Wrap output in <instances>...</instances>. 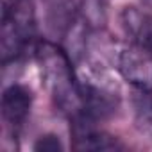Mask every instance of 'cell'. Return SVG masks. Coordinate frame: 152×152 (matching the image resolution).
Masks as SVG:
<instances>
[{"label":"cell","mask_w":152,"mask_h":152,"mask_svg":"<svg viewBox=\"0 0 152 152\" xmlns=\"http://www.w3.org/2000/svg\"><path fill=\"white\" fill-rule=\"evenodd\" d=\"M34 57L39 64L43 84L54 106L68 118L77 116L83 111L81 79L66 48L48 39H38Z\"/></svg>","instance_id":"obj_1"},{"label":"cell","mask_w":152,"mask_h":152,"mask_svg":"<svg viewBox=\"0 0 152 152\" xmlns=\"http://www.w3.org/2000/svg\"><path fill=\"white\" fill-rule=\"evenodd\" d=\"M36 11L32 0H6L0 27V57L2 64L16 61L36 47Z\"/></svg>","instance_id":"obj_2"},{"label":"cell","mask_w":152,"mask_h":152,"mask_svg":"<svg viewBox=\"0 0 152 152\" xmlns=\"http://www.w3.org/2000/svg\"><path fill=\"white\" fill-rule=\"evenodd\" d=\"M116 70L122 79L140 93H152V52L129 43L116 54Z\"/></svg>","instance_id":"obj_3"},{"label":"cell","mask_w":152,"mask_h":152,"mask_svg":"<svg viewBox=\"0 0 152 152\" xmlns=\"http://www.w3.org/2000/svg\"><path fill=\"white\" fill-rule=\"evenodd\" d=\"M70 134L73 150H120L124 145L111 134L100 131L97 122L79 115L70 118Z\"/></svg>","instance_id":"obj_4"},{"label":"cell","mask_w":152,"mask_h":152,"mask_svg":"<svg viewBox=\"0 0 152 152\" xmlns=\"http://www.w3.org/2000/svg\"><path fill=\"white\" fill-rule=\"evenodd\" d=\"M32 107V93L22 84H11L2 95V116L6 124L16 132L29 118Z\"/></svg>","instance_id":"obj_5"},{"label":"cell","mask_w":152,"mask_h":152,"mask_svg":"<svg viewBox=\"0 0 152 152\" xmlns=\"http://www.w3.org/2000/svg\"><path fill=\"white\" fill-rule=\"evenodd\" d=\"M122 27L131 43L152 52V15L138 7H125L122 11Z\"/></svg>","instance_id":"obj_6"},{"label":"cell","mask_w":152,"mask_h":152,"mask_svg":"<svg viewBox=\"0 0 152 152\" xmlns=\"http://www.w3.org/2000/svg\"><path fill=\"white\" fill-rule=\"evenodd\" d=\"M141 100L136 104V124L152 138V93H141Z\"/></svg>","instance_id":"obj_7"},{"label":"cell","mask_w":152,"mask_h":152,"mask_svg":"<svg viewBox=\"0 0 152 152\" xmlns=\"http://www.w3.org/2000/svg\"><path fill=\"white\" fill-rule=\"evenodd\" d=\"M63 148L64 147H63L59 136H56V134H43L34 143V150H38V152H61Z\"/></svg>","instance_id":"obj_8"},{"label":"cell","mask_w":152,"mask_h":152,"mask_svg":"<svg viewBox=\"0 0 152 152\" xmlns=\"http://www.w3.org/2000/svg\"><path fill=\"white\" fill-rule=\"evenodd\" d=\"M83 4H84V0H56V7L61 9V13L70 20V23L75 18L77 11L83 7Z\"/></svg>","instance_id":"obj_9"}]
</instances>
